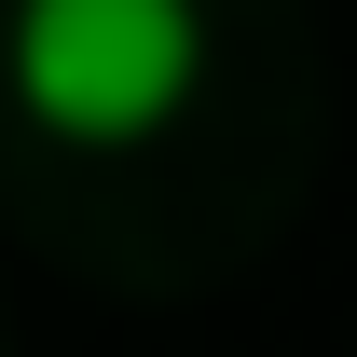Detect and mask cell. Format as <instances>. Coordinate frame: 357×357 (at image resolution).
<instances>
[{
  "mask_svg": "<svg viewBox=\"0 0 357 357\" xmlns=\"http://www.w3.org/2000/svg\"><path fill=\"white\" fill-rule=\"evenodd\" d=\"M0 69L28 124L83 137V151H137L206 83V14L192 0H14Z\"/></svg>",
  "mask_w": 357,
  "mask_h": 357,
  "instance_id": "1",
  "label": "cell"
}]
</instances>
